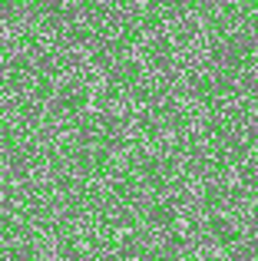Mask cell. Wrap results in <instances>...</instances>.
Returning <instances> with one entry per match:
<instances>
[{"mask_svg":"<svg viewBox=\"0 0 258 261\" xmlns=\"http://www.w3.org/2000/svg\"><path fill=\"white\" fill-rule=\"evenodd\" d=\"M212 235L219 238V242H235V225L232 222H225V218H212Z\"/></svg>","mask_w":258,"mask_h":261,"instance_id":"cell-1","label":"cell"}]
</instances>
